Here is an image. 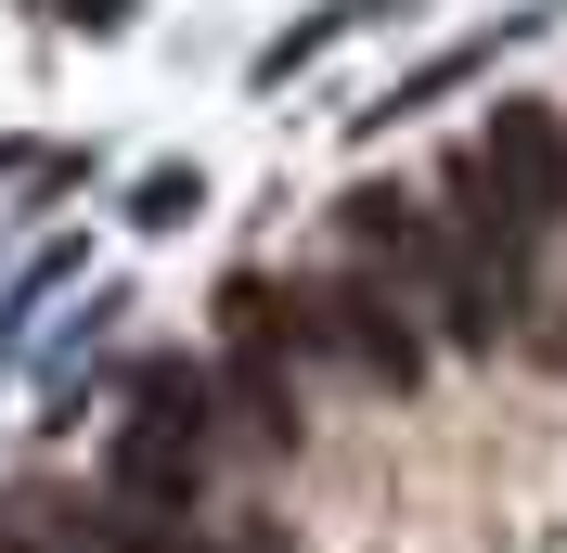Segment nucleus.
Instances as JSON below:
<instances>
[{
    "label": "nucleus",
    "mask_w": 567,
    "mask_h": 553,
    "mask_svg": "<svg viewBox=\"0 0 567 553\" xmlns=\"http://www.w3.org/2000/svg\"><path fill=\"white\" fill-rule=\"evenodd\" d=\"M104 541H116V553H233L219 528H194V515H130V502L104 515Z\"/></svg>",
    "instance_id": "1"
}]
</instances>
